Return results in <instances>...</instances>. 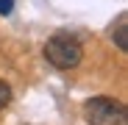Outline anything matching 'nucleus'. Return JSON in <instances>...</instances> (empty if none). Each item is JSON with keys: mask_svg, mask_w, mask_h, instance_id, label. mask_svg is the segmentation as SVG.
I'll return each instance as SVG.
<instances>
[{"mask_svg": "<svg viewBox=\"0 0 128 125\" xmlns=\"http://www.w3.org/2000/svg\"><path fill=\"white\" fill-rule=\"evenodd\" d=\"M81 42L70 33H56L48 39V45H45V58L50 61V64L56 70H72L81 64Z\"/></svg>", "mask_w": 128, "mask_h": 125, "instance_id": "nucleus-1", "label": "nucleus"}, {"mask_svg": "<svg viewBox=\"0 0 128 125\" xmlns=\"http://www.w3.org/2000/svg\"><path fill=\"white\" fill-rule=\"evenodd\" d=\"M84 114H86L89 125H128L125 106L112 97H89L84 103Z\"/></svg>", "mask_w": 128, "mask_h": 125, "instance_id": "nucleus-2", "label": "nucleus"}, {"mask_svg": "<svg viewBox=\"0 0 128 125\" xmlns=\"http://www.w3.org/2000/svg\"><path fill=\"white\" fill-rule=\"evenodd\" d=\"M125 22H128V17L120 14V17H117V28H114V42H117V47H120L122 53L128 50V28H125Z\"/></svg>", "mask_w": 128, "mask_h": 125, "instance_id": "nucleus-3", "label": "nucleus"}, {"mask_svg": "<svg viewBox=\"0 0 128 125\" xmlns=\"http://www.w3.org/2000/svg\"><path fill=\"white\" fill-rule=\"evenodd\" d=\"M8 103H11V86L6 81H0V109H6Z\"/></svg>", "mask_w": 128, "mask_h": 125, "instance_id": "nucleus-4", "label": "nucleus"}, {"mask_svg": "<svg viewBox=\"0 0 128 125\" xmlns=\"http://www.w3.org/2000/svg\"><path fill=\"white\" fill-rule=\"evenodd\" d=\"M14 8V0H0V14H11Z\"/></svg>", "mask_w": 128, "mask_h": 125, "instance_id": "nucleus-5", "label": "nucleus"}]
</instances>
